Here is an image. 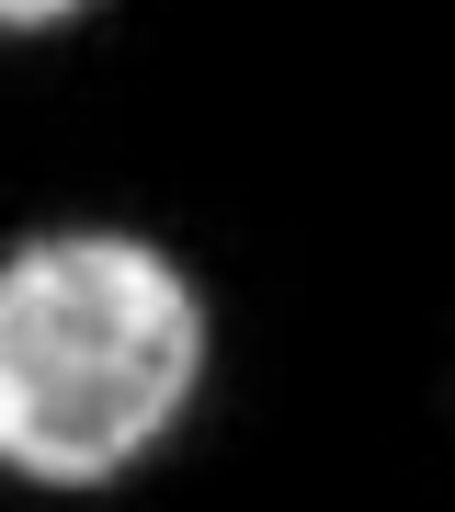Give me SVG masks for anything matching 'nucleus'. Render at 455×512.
Returning <instances> with one entry per match:
<instances>
[{"label":"nucleus","instance_id":"obj_1","mask_svg":"<svg viewBox=\"0 0 455 512\" xmlns=\"http://www.w3.org/2000/svg\"><path fill=\"white\" fill-rule=\"evenodd\" d=\"M205 365V308L148 239L69 228L0 262V467L114 478L171 433Z\"/></svg>","mask_w":455,"mask_h":512},{"label":"nucleus","instance_id":"obj_2","mask_svg":"<svg viewBox=\"0 0 455 512\" xmlns=\"http://www.w3.org/2000/svg\"><path fill=\"white\" fill-rule=\"evenodd\" d=\"M80 0H0V35H35V23H69Z\"/></svg>","mask_w":455,"mask_h":512}]
</instances>
